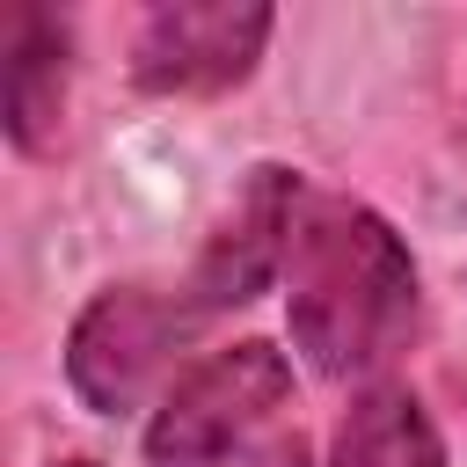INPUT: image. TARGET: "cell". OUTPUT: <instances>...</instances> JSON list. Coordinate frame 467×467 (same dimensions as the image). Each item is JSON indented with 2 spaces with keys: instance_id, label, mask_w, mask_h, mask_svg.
Wrapping results in <instances>:
<instances>
[{
  "instance_id": "cell-1",
  "label": "cell",
  "mask_w": 467,
  "mask_h": 467,
  "mask_svg": "<svg viewBox=\"0 0 467 467\" xmlns=\"http://www.w3.org/2000/svg\"><path fill=\"white\" fill-rule=\"evenodd\" d=\"M285 321L321 379L379 372L416 336V263L401 234L358 197H299L285 248Z\"/></svg>"
},
{
  "instance_id": "cell-2",
  "label": "cell",
  "mask_w": 467,
  "mask_h": 467,
  "mask_svg": "<svg viewBox=\"0 0 467 467\" xmlns=\"http://www.w3.org/2000/svg\"><path fill=\"white\" fill-rule=\"evenodd\" d=\"M292 394V365L277 343H226L197 358L146 423V467H219L241 452Z\"/></svg>"
},
{
  "instance_id": "cell-3",
  "label": "cell",
  "mask_w": 467,
  "mask_h": 467,
  "mask_svg": "<svg viewBox=\"0 0 467 467\" xmlns=\"http://www.w3.org/2000/svg\"><path fill=\"white\" fill-rule=\"evenodd\" d=\"M277 15L263 0H161L139 15L131 80L146 95H226L255 73Z\"/></svg>"
},
{
  "instance_id": "cell-4",
  "label": "cell",
  "mask_w": 467,
  "mask_h": 467,
  "mask_svg": "<svg viewBox=\"0 0 467 467\" xmlns=\"http://www.w3.org/2000/svg\"><path fill=\"white\" fill-rule=\"evenodd\" d=\"M299 197H306V182H299L292 168H248V182L234 190L226 219L204 234L197 263L168 285V292H175V306H182V321H190V336H197L212 314L248 306V299H255V292L285 270Z\"/></svg>"
},
{
  "instance_id": "cell-5",
  "label": "cell",
  "mask_w": 467,
  "mask_h": 467,
  "mask_svg": "<svg viewBox=\"0 0 467 467\" xmlns=\"http://www.w3.org/2000/svg\"><path fill=\"white\" fill-rule=\"evenodd\" d=\"M175 343H190V321H182L175 292L102 285V292L73 314L66 379H73V394H80L95 416H117V409H131V401L153 387V372L168 365Z\"/></svg>"
},
{
  "instance_id": "cell-6",
  "label": "cell",
  "mask_w": 467,
  "mask_h": 467,
  "mask_svg": "<svg viewBox=\"0 0 467 467\" xmlns=\"http://www.w3.org/2000/svg\"><path fill=\"white\" fill-rule=\"evenodd\" d=\"M66 80H73V22L58 7H7V139L15 153L44 161L66 131Z\"/></svg>"
},
{
  "instance_id": "cell-7",
  "label": "cell",
  "mask_w": 467,
  "mask_h": 467,
  "mask_svg": "<svg viewBox=\"0 0 467 467\" xmlns=\"http://www.w3.org/2000/svg\"><path fill=\"white\" fill-rule=\"evenodd\" d=\"M328 467H452V460H445V438L423 416V401L387 379V387H365L343 409Z\"/></svg>"
},
{
  "instance_id": "cell-8",
  "label": "cell",
  "mask_w": 467,
  "mask_h": 467,
  "mask_svg": "<svg viewBox=\"0 0 467 467\" xmlns=\"http://www.w3.org/2000/svg\"><path fill=\"white\" fill-rule=\"evenodd\" d=\"M248 467H314V460H306V438H277V445H263Z\"/></svg>"
},
{
  "instance_id": "cell-9",
  "label": "cell",
  "mask_w": 467,
  "mask_h": 467,
  "mask_svg": "<svg viewBox=\"0 0 467 467\" xmlns=\"http://www.w3.org/2000/svg\"><path fill=\"white\" fill-rule=\"evenodd\" d=\"M51 467H95V460H51Z\"/></svg>"
}]
</instances>
